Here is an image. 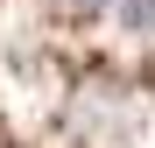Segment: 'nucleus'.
<instances>
[{
	"label": "nucleus",
	"mask_w": 155,
	"mask_h": 148,
	"mask_svg": "<svg viewBox=\"0 0 155 148\" xmlns=\"http://www.w3.org/2000/svg\"><path fill=\"white\" fill-rule=\"evenodd\" d=\"M85 7H113V0H85Z\"/></svg>",
	"instance_id": "2"
},
{
	"label": "nucleus",
	"mask_w": 155,
	"mask_h": 148,
	"mask_svg": "<svg viewBox=\"0 0 155 148\" xmlns=\"http://www.w3.org/2000/svg\"><path fill=\"white\" fill-rule=\"evenodd\" d=\"M113 7L134 21V28H148V35H155V0H113Z\"/></svg>",
	"instance_id": "1"
}]
</instances>
